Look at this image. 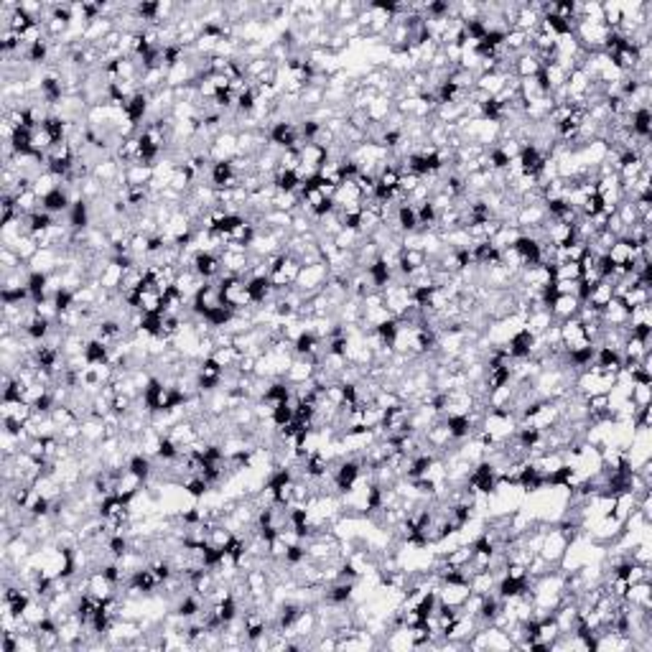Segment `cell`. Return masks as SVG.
<instances>
[{
    "instance_id": "6da1fadb",
    "label": "cell",
    "mask_w": 652,
    "mask_h": 652,
    "mask_svg": "<svg viewBox=\"0 0 652 652\" xmlns=\"http://www.w3.org/2000/svg\"><path fill=\"white\" fill-rule=\"evenodd\" d=\"M329 265L326 263H314V265H303L299 273V281H296V288H299L303 296H314L326 285L329 281Z\"/></svg>"
},
{
    "instance_id": "7a4b0ae2",
    "label": "cell",
    "mask_w": 652,
    "mask_h": 652,
    "mask_svg": "<svg viewBox=\"0 0 652 652\" xmlns=\"http://www.w3.org/2000/svg\"><path fill=\"white\" fill-rule=\"evenodd\" d=\"M568 550V538L561 530L556 527V522L553 525H548V530H545V538H543V545H540V553L545 561H548L550 566H561V561H563V556H566Z\"/></svg>"
},
{
    "instance_id": "3957f363",
    "label": "cell",
    "mask_w": 652,
    "mask_h": 652,
    "mask_svg": "<svg viewBox=\"0 0 652 652\" xmlns=\"http://www.w3.org/2000/svg\"><path fill=\"white\" fill-rule=\"evenodd\" d=\"M224 306V301H222V288L217 281H206L202 288H199V293L191 299V311L197 316H202L204 319L209 311H214V308Z\"/></svg>"
},
{
    "instance_id": "277c9868",
    "label": "cell",
    "mask_w": 652,
    "mask_h": 652,
    "mask_svg": "<svg viewBox=\"0 0 652 652\" xmlns=\"http://www.w3.org/2000/svg\"><path fill=\"white\" fill-rule=\"evenodd\" d=\"M558 326H561V344H563L566 352H576V349L591 346V339L586 337L583 321L579 319V316L566 319V321H558Z\"/></svg>"
},
{
    "instance_id": "5b68a950",
    "label": "cell",
    "mask_w": 652,
    "mask_h": 652,
    "mask_svg": "<svg viewBox=\"0 0 652 652\" xmlns=\"http://www.w3.org/2000/svg\"><path fill=\"white\" fill-rule=\"evenodd\" d=\"M237 158V130H222L209 143V161H232Z\"/></svg>"
},
{
    "instance_id": "8992f818",
    "label": "cell",
    "mask_w": 652,
    "mask_h": 652,
    "mask_svg": "<svg viewBox=\"0 0 652 652\" xmlns=\"http://www.w3.org/2000/svg\"><path fill=\"white\" fill-rule=\"evenodd\" d=\"M436 597H439V604L448 606V609H461L464 601L472 597V589H469V581H461V583L441 581L439 589H436Z\"/></svg>"
},
{
    "instance_id": "52a82bcc",
    "label": "cell",
    "mask_w": 652,
    "mask_h": 652,
    "mask_svg": "<svg viewBox=\"0 0 652 652\" xmlns=\"http://www.w3.org/2000/svg\"><path fill=\"white\" fill-rule=\"evenodd\" d=\"M421 436H423L425 443H428V446H431L439 456H443L448 451V446H451V443H456L454 436H451V431H448L446 418H439V421L428 425V428H425Z\"/></svg>"
},
{
    "instance_id": "ba28073f",
    "label": "cell",
    "mask_w": 652,
    "mask_h": 652,
    "mask_svg": "<svg viewBox=\"0 0 652 652\" xmlns=\"http://www.w3.org/2000/svg\"><path fill=\"white\" fill-rule=\"evenodd\" d=\"M316 367H319L316 362H311L308 357H299V354H296L283 380L288 382V385H303V382H308V380L316 378Z\"/></svg>"
},
{
    "instance_id": "9c48e42d",
    "label": "cell",
    "mask_w": 652,
    "mask_h": 652,
    "mask_svg": "<svg viewBox=\"0 0 652 652\" xmlns=\"http://www.w3.org/2000/svg\"><path fill=\"white\" fill-rule=\"evenodd\" d=\"M191 267H194V273H197L199 278H204V281H217L222 275V260L217 252H197Z\"/></svg>"
},
{
    "instance_id": "30bf717a",
    "label": "cell",
    "mask_w": 652,
    "mask_h": 652,
    "mask_svg": "<svg viewBox=\"0 0 652 652\" xmlns=\"http://www.w3.org/2000/svg\"><path fill=\"white\" fill-rule=\"evenodd\" d=\"M123 110H125V118L130 120V123L141 125L143 120L150 115V95L148 92H143V89L141 92H135V95L123 105Z\"/></svg>"
},
{
    "instance_id": "8fae6325",
    "label": "cell",
    "mask_w": 652,
    "mask_h": 652,
    "mask_svg": "<svg viewBox=\"0 0 652 652\" xmlns=\"http://www.w3.org/2000/svg\"><path fill=\"white\" fill-rule=\"evenodd\" d=\"M612 299H614V283L609 281V278H601L599 283L591 285L589 299L583 301V303L591 306L594 311H601V308H606L609 303H612Z\"/></svg>"
},
{
    "instance_id": "7c38bea8",
    "label": "cell",
    "mask_w": 652,
    "mask_h": 652,
    "mask_svg": "<svg viewBox=\"0 0 652 652\" xmlns=\"http://www.w3.org/2000/svg\"><path fill=\"white\" fill-rule=\"evenodd\" d=\"M624 601L635 609H642V612H652V583L650 581H640L632 583L624 594Z\"/></svg>"
},
{
    "instance_id": "4fadbf2b",
    "label": "cell",
    "mask_w": 652,
    "mask_h": 652,
    "mask_svg": "<svg viewBox=\"0 0 652 652\" xmlns=\"http://www.w3.org/2000/svg\"><path fill=\"white\" fill-rule=\"evenodd\" d=\"M579 308H581V301L579 296H556L553 303L548 306V311L553 314L556 321H566V319H574L579 316Z\"/></svg>"
},
{
    "instance_id": "5bb4252c",
    "label": "cell",
    "mask_w": 652,
    "mask_h": 652,
    "mask_svg": "<svg viewBox=\"0 0 652 652\" xmlns=\"http://www.w3.org/2000/svg\"><path fill=\"white\" fill-rule=\"evenodd\" d=\"M512 247L518 250L520 260H522V267L540 265V243H538V240H533V237H527V235H520Z\"/></svg>"
},
{
    "instance_id": "9a60e30c",
    "label": "cell",
    "mask_w": 652,
    "mask_h": 652,
    "mask_svg": "<svg viewBox=\"0 0 652 652\" xmlns=\"http://www.w3.org/2000/svg\"><path fill=\"white\" fill-rule=\"evenodd\" d=\"M127 267H123L115 258H110L107 263H105L103 267V275H100V288H105V291L110 293H118L120 285H123V275H125Z\"/></svg>"
},
{
    "instance_id": "2e32d148",
    "label": "cell",
    "mask_w": 652,
    "mask_h": 652,
    "mask_svg": "<svg viewBox=\"0 0 652 652\" xmlns=\"http://www.w3.org/2000/svg\"><path fill=\"white\" fill-rule=\"evenodd\" d=\"M553 324H556V319H553V314H550L548 308H533V311L525 316V329L530 331L533 337H543Z\"/></svg>"
},
{
    "instance_id": "e0dca14e",
    "label": "cell",
    "mask_w": 652,
    "mask_h": 652,
    "mask_svg": "<svg viewBox=\"0 0 652 652\" xmlns=\"http://www.w3.org/2000/svg\"><path fill=\"white\" fill-rule=\"evenodd\" d=\"M543 71V64L538 62V56L533 51H525V54L515 56V64H512V74L518 79H530L538 77Z\"/></svg>"
},
{
    "instance_id": "ac0fdd59",
    "label": "cell",
    "mask_w": 652,
    "mask_h": 652,
    "mask_svg": "<svg viewBox=\"0 0 652 652\" xmlns=\"http://www.w3.org/2000/svg\"><path fill=\"white\" fill-rule=\"evenodd\" d=\"M44 209H46L49 214H54V217L69 214L71 202H69V194H67V189H64V186H59V189L51 191L49 197H44Z\"/></svg>"
},
{
    "instance_id": "d6986e66",
    "label": "cell",
    "mask_w": 652,
    "mask_h": 652,
    "mask_svg": "<svg viewBox=\"0 0 652 652\" xmlns=\"http://www.w3.org/2000/svg\"><path fill=\"white\" fill-rule=\"evenodd\" d=\"M599 316H601V324H604V326H627L629 311L622 306L619 299H612V303L606 308H601Z\"/></svg>"
},
{
    "instance_id": "ffe728a7",
    "label": "cell",
    "mask_w": 652,
    "mask_h": 652,
    "mask_svg": "<svg viewBox=\"0 0 652 652\" xmlns=\"http://www.w3.org/2000/svg\"><path fill=\"white\" fill-rule=\"evenodd\" d=\"M153 176H156V171H153V166H148V164L125 166V184L127 186H148L150 181H153Z\"/></svg>"
},
{
    "instance_id": "44dd1931",
    "label": "cell",
    "mask_w": 652,
    "mask_h": 652,
    "mask_svg": "<svg viewBox=\"0 0 652 652\" xmlns=\"http://www.w3.org/2000/svg\"><path fill=\"white\" fill-rule=\"evenodd\" d=\"M393 110H395V103H393V97H387V95H378L372 103H369V107H367V115H369V123H385L390 115H393Z\"/></svg>"
},
{
    "instance_id": "7402d4cb",
    "label": "cell",
    "mask_w": 652,
    "mask_h": 652,
    "mask_svg": "<svg viewBox=\"0 0 652 652\" xmlns=\"http://www.w3.org/2000/svg\"><path fill=\"white\" fill-rule=\"evenodd\" d=\"M497 579L492 571H477V574L469 576V589H472V594H479V597H487V594H492V591L497 589Z\"/></svg>"
},
{
    "instance_id": "603a6c76",
    "label": "cell",
    "mask_w": 652,
    "mask_h": 652,
    "mask_svg": "<svg viewBox=\"0 0 652 652\" xmlns=\"http://www.w3.org/2000/svg\"><path fill=\"white\" fill-rule=\"evenodd\" d=\"M395 224L400 229V235H410V232H418V214L416 206L410 204H398V212H395Z\"/></svg>"
},
{
    "instance_id": "cb8c5ba5",
    "label": "cell",
    "mask_w": 652,
    "mask_h": 652,
    "mask_svg": "<svg viewBox=\"0 0 652 652\" xmlns=\"http://www.w3.org/2000/svg\"><path fill=\"white\" fill-rule=\"evenodd\" d=\"M629 130H632V135H635V138H652V112H650V107H642V110L632 112Z\"/></svg>"
},
{
    "instance_id": "d4e9b609",
    "label": "cell",
    "mask_w": 652,
    "mask_h": 652,
    "mask_svg": "<svg viewBox=\"0 0 652 652\" xmlns=\"http://www.w3.org/2000/svg\"><path fill=\"white\" fill-rule=\"evenodd\" d=\"M85 357L89 364H105V362H110V346L105 344L103 339H87V346H85Z\"/></svg>"
},
{
    "instance_id": "484cf974",
    "label": "cell",
    "mask_w": 652,
    "mask_h": 652,
    "mask_svg": "<svg viewBox=\"0 0 652 652\" xmlns=\"http://www.w3.org/2000/svg\"><path fill=\"white\" fill-rule=\"evenodd\" d=\"M247 291H250V296H252V303H255V306H263V303L270 301V296H273V285H270L267 278H247Z\"/></svg>"
},
{
    "instance_id": "4316f807",
    "label": "cell",
    "mask_w": 652,
    "mask_h": 652,
    "mask_svg": "<svg viewBox=\"0 0 652 652\" xmlns=\"http://www.w3.org/2000/svg\"><path fill=\"white\" fill-rule=\"evenodd\" d=\"M622 306L627 308H635V306H642V303H652V288H647V285H632L624 296H622Z\"/></svg>"
},
{
    "instance_id": "83f0119b",
    "label": "cell",
    "mask_w": 652,
    "mask_h": 652,
    "mask_svg": "<svg viewBox=\"0 0 652 652\" xmlns=\"http://www.w3.org/2000/svg\"><path fill=\"white\" fill-rule=\"evenodd\" d=\"M446 425H448V431H451V436H454V441H464V439H469V436H474V428L466 416L446 418Z\"/></svg>"
},
{
    "instance_id": "f1b7e54d",
    "label": "cell",
    "mask_w": 652,
    "mask_h": 652,
    "mask_svg": "<svg viewBox=\"0 0 652 652\" xmlns=\"http://www.w3.org/2000/svg\"><path fill=\"white\" fill-rule=\"evenodd\" d=\"M650 400H652L650 382H632V387H629V403L635 408H644V405H650Z\"/></svg>"
},
{
    "instance_id": "f546056e",
    "label": "cell",
    "mask_w": 652,
    "mask_h": 652,
    "mask_svg": "<svg viewBox=\"0 0 652 652\" xmlns=\"http://www.w3.org/2000/svg\"><path fill=\"white\" fill-rule=\"evenodd\" d=\"M627 326H652V303H642V306L629 308Z\"/></svg>"
},
{
    "instance_id": "4dcf8cb0",
    "label": "cell",
    "mask_w": 652,
    "mask_h": 652,
    "mask_svg": "<svg viewBox=\"0 0 652 652\" xmlns=\"http://www.w3.org/2000/svg\"><path fill=\"white\" fill-rule=\"evenodd\" d=\"M398 184H400V168H395V166H385V168L380 171V176H378V186H382V189L398 194Z\"/></svg>"
},
{
    "instance_id": "1f68e13d",
    "label": "cell",
    "mask_w": 652,
    "mask_h": 652,
    "mask_svg": "<svg viewBox=\"0 0 652 652\" xmlns=\"http://www.w3.org/2000/svg\"><path fill=\"white\" fill-rule=\"evenodd\" d=\"M26 263L21 260V255H18L13 247H8V245H3L0 247V267H3V273H10V270H18V267H24Z\"/></svg>"
},
{
    "instance_id": "d6a6232c",
    "label": "cell",
    "mask_w": 652,
    "mask_h": 652,
    "mask_svg": "<svg viewBox=\"0 0 652 652\" xmlns=\"http://www.w3.org/2000/svg\"><path fill=\"white\" fill-rule=\"evenodd\" d=\"M553 281H581V265L579 263L553 265Z\"/></svg>"
},
{
    "instance_id": "836d02e7",
    "label": "cell",
    "mask_w": 652,
    "mask_h": 652,
    "mask_svg": "<svg viewBox=\"0 0 652 652\" xmlns=\"http://www.w3.org/2000/svg\"><path fill=\"white\" fill-rule=\"evenodd\" d=\"M49 416L54 418V423L59 425V431H62L64 425L77 423V421H79V416L74 413V410H71V405H67V403H62V405H54V410H51Z\"/></svg>"
},
{
    "instance_id": "e575fe53",
    "label": "cell",
    "mask_w": 652,
    "mask_h": 652,
    "mask_svg": "<svg viewBox=\"0 0 652 652\" xmlns=\"http://www.w3.org/2000/svg\"><path fill=\"white\" fill-rule=\"evenodd\" d=\"M0 209H3V214H0V227H6V224H10L13 220H18L21 214H18V204L13 197H3V202H0Z\"/></svg>"
}]
</instances>
